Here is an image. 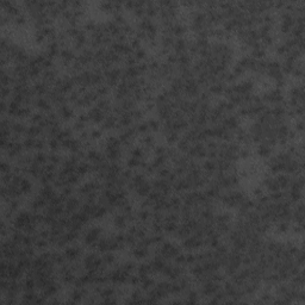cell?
I'll use <instances>...</instances> for the list:
<instances>
[{
  "instance_id": "cell-2",
  "label": "cell",
  "mask_w": 305,
  "mask_h": 305,
  "mask_svg": "<svg viewBox=\"0 0 305 305\" xmlns=\"http://www.w3.org/2000/svg\"><path fill=\"white\" fill-rule=\"evenodd\" d=\"M272 152V147L268 145V144H265V143H260L259 144V147H258V154L262 156V157H267L269 156V154Z\"/></svg>"
},
{
  "instance_id": "cell-6",
  "label": "cell",
  "mask_w": 305,
  "mask_h": 305,
  "mask_svg": "<svg viewBox=\"0 0 305 305\" xmlns=\"http://www.w3.org/2000/svg\"><path fill=\"white\" fill-rule=\"evenodd\" d=\"M149 217H150V214H149V211H147L145 209L140 210V211L137 212V218H138L141 222H147V221L149 219Z\"/></svg>"
},
{
  "instance_id": "cell-3",
  "label": "cell",
  "mask_w": 305,
  "mask_h": 305,
  "mask_svg": "<svg viewBox=\"0 0 305 305\" xmlns=\"http://www.w3.org/2000/svg\"><path fill=\"white\" fill-rule=\"evenodd\" d=\"M60 116L62 117L63 119H69L73 116V110L68 105H61L60 106Z\"/></svg>"
},
{
  "instance_id": "cell-15",
  "label": "cell",
  "mask_w": 305,
  "mask_h": 305,
  "mask_svg": "<svg viewBox=\"0 0 305 305\" xmlns=\"http://www.w3.org/2000/svg\"><path fill=\"white\" fill-rule=\"evenodd\" d=\"M296 129L298 130V131H303V129H304V124H303V120H299V122L297 123Z\"/></svg>"
},
{
  "instance_id": "cell-11",
  "label": "cell",
  "mask_w": 305,
  "mask_h": 305,
  "mask_svg": "<svg viewBox=\"0 0 305 305\" xmlns=\"http://www.w3.org/2000/svg\"><path fill=\"white\" fill-rule=\"evenodd\" d=\"M143 155H144V152H143V149H142V148H134V149L131 150V156H132V157L142 159Z\"/></svg>"
},
{
  "instance_id": "cell-9",
  "label": "cell",
  "mask_w": 305,
  "mask_h": 305,
  "mask_svg": "<svg viewBox=\"0 0 305 305\" xmlns=\"http://www.w3.org/2000/svg\"><path fill=\"white\" fill-rule=\"evenodd\" d=\"M148 125H149V130H152V131H159V129H160L161 124H160L157 120H155V119H150V120L148 122Z\"/></svg>"
},
{
  "instance_id": "cell-14",
  "label": "cell",
  "mask_w": 305,
  "mask_h": 305,
  "mask_svg": "<svg viewBox=\"0 0 305 305\" xmlns=\"http://www.w3.org/2000/svg\"><path fill=\"white\" fill-rule=\"evenodd\" d=\"M101 131L100 130H93V131H91L90 136L92 138H99V137H101Z\"/></svg>"
},
{
  "instance_id": "cell-1",
  "label": "cell",
  "mask_w": 305,
  "mask_h": 305,
  "mask_svg": "<svg viewBox=\"0 0 305 305\" xmlns=\"http://www.w3.org/2000/svg\"><path fill=\"white\" fill-rule=\"evenodd\" d=\"M80 254H81L80 248H78V247H73V248H68V249H66V251H64V258H66L67 260L73 261V260H76V259L79 258V255H80Z\"/></svg>"
},
{
  "instance_id": "cell-10",
  "label": "cell",
  "mask_w": 305,
  "mask_h": 305,
  "mask_svg": "<svg viewBox=\"0 0 305 305\" xmlns=\"http://www.w3.org/2000/svg\"><path fill=\"white\" fill-rule=\"evenodd\" d=\"M142 141H143L144 145H145L147 148H152V145H154V137H152V136H150V135H147V136H144Z\"/></svg>"
},
{
  "instance_id": "cell-7",
  "label": "cell",
  "mask_w": 305,
  "mask_h": 305,
  "mask_svg": "<svg viewBox=\"0 0 305 305\" xmlns=\"http://www.w3.org/2000/svg\"><path fill=\"white\" fill-rule=\"evenodd\" d=\"M115 260H116V258H115V255L112 253H105V255L103 256V261H104L105 265H111V263L115 262Z\"/></svg>"
},
{
  "instance_id": "cell-12",
  "label": "cell",
  "mask_w": 305,
  "mask_h": 305,
  "mask_svg": "<svg viewBox=\"0 0 305 305\" xmlns=\"http://www.w3.org/2000/svg\"><path fill=\"white\" fill-rule=\"evenodd\" d=\"M186 302H189V303H196V302H198L197 292H194V291H189V296H187V300H186Z\"/></svg>"
},
{
  "instance_id": "cell-13",
  "label": "cell",
  "mask_w": 305,
  "mask_h": 305,
  "mask_svg": "<svg viewBox=\"0 0 305 305\" xmlns=\"http://www.w3.org/2000/svg\"><path fill=\"white\" fill-rule=\"evenodd\" d=\"M48 160L50 161V163H53V165H56V163H59V162L61 161L60 156H59V155H56V154H51V155H49V156H48Z\"/></svg>"
},
{
  "instance_id": "cell-5",
  "label": "cell",
  "mask_w": 305,
  "mask_h": 305,
  "mask_svg": "<svg viewBox=\"0 0 305 305\" xmlns=\"http://www.w3.org/2000/svg\"><path fill=\"white\" fill-rule=\"evenodd\" d=\"M126 217L124 215H122V214H119V215H117L116 217H115V219H113V223H115V225H116L117 228H124L126 225Z\"/></svg>"
},
{
  "instance_id": "cell-8",
  "label": "cell",
  "mask_w": 305,
  "mask_h": 305,
  "mask_svg": "<svg viewBox=\"0 0 305 305\" xmlns=\"http://www.w3.org/2000/svg\"><path fill=\"white\" fill-rule=\"evenodd\" d=\"M48 145L50 147L51 150H57L61 145V142L57 140V138H50V141L48 142Z\"/></svg>"
},
{
  "instance_id": "cell-4",
  "label": "cell",
  "mask_w": 305,
  "mask_h": 305,
  "mask_svg": "<svg viewBox=\"0 0 305 305\" xmlns=\"http://www.w3.org/2000/svg\"><path fill=\"white\" fill-rule=\"evenodd\" d=\"M35 104H36L37 108H41V110H43V111H49V110H50L49 101H48L45 98H38L36 101H35Z\"/></svg>"
}]
</instances>
